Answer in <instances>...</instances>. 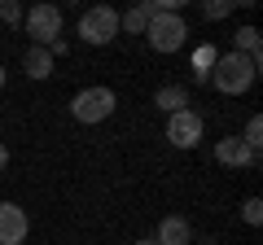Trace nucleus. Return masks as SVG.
<instances>
[{
    "label": "nucleus",
    "instance_id": "1",
    "mask_svg": "<svg viewBox=\"0 0 263 245\" xmlns=\"http://www.w3.org/2000/svg\"><path fill=\"white\" fill-rule=\"evenodd\" d=\"M254 79H259V62L228 48V53L215 57V66H211V79H206V84L215 88V92H224V96H241V92H250V88H254Z\"/></svg>",
    "mask_w": 263,
    "mask_h": 245
},
{
    "label": "nucleus",
    "instance_id": "2",
    "mask_svg": "<svg viewBox=\"0 0 263 245\" xmlns=\"http://www.w3.org/2000/svg\"><path fill=\"white\" fill-rule=\"evenodd\" d=\"M114 110H119V96H114V88H105V84L79 88V92L70 96V118L84 122V127H97V122H105Z\"/></svg>",
    "mask_w": 263,
    "mask_h": 245
},
{
    "label": "nucleus",
    "instance_id": "3",
    "mask_svg": "<svg viewBox=\"0 0 263 245\" xmlns=\"http://www.w3.org/2000/svg\"><path fill=\"white\" fill-rule=\"evenodd\" d=\"M145 44H149L154 53H180V48L189 44V22L180 18V13H154V18L145 22Z\"/></svg>",
    "mask_w": 263,
    "mask_h": 245
},
{
    "label": "nucleus",
    "instance_id": "4",
    "mask_svg": "<svg viewBox=\"0 0 263 245\" xmlns=\"http://www.w3.org/2000/svg\"><path fill=\"white\" fill-rule=\"evenodd\" d=\"M79 39L92 48H105L119 39V9H110V5H97V9H88L84 18H79Z\"/></svg>",
    "mask_w": 263,
    "mask_h": 245
},
{
    "label": "nucleus",
    "instance_id": "5",
    "mask_svg": "<svg viewBox=\"0 0 263 245\" xmlns=\"http://www.w3.org/2000/svg\"><path fill=\"white\" fill-rule=\"evenodd\" d=\"M22 22H27V35H31V44H40V48H48L53 39H62V9L57 5H31L27 13H22Z\"/></svg>",
    "mask_w": 263,
    "mask_h": 245
},
{
    "label": "nucleus",
    "instance_id": "6",
    "mask_svg": "<svg viewBox=\"0 0 263 245\" xmlns=\"http://www.w3.org/2000/svg\"><path fill=\"white\" fill-rule=\"evenodd\" d=\"M206 136V118L197 110H180V114H167V145L171 149H197Z\"/></svg>",
    "mask_w": 263,
    "mask_h": 245
},
{
    "label": "nucleus",
    "instance_id": "7",
    "mask_svg": "<svg viewBox=\"0 0 263 245\" xmlns=\"http://www.w3.org/2000/svg\"><path fill=\"white\" fill-rule=\"evenodd\" d=\"M31 232V215L18 201H0V245H22Z\"/></svg>",
    "mask_w": 263,
    "mask_h": 245
},
{
    "label": "nucleus",
    "instance_id": "8",
    "mask_svg": "<svg viewBox=\"0 0 263 245\" xmlns=\"http://www.w3.org/2000/svg\"><path fill=\"white\" fill-rule=\"evenodd\" d=\"M215 162H219V167H228V171H246V167L259 162V153L246 149L241 136H224V140H215Z\"/></svg>",
    "mask_w": 263,
    "mask_h": 245
},
{
    "label": "nucleus",
    "instance_id": "9",
    "mask_svg": "<svg viewBox=\"0 0 263 245\" xmlns=\"http://www.w3.org/2000/svg\"><path fill=\"white\" fill-rule=\"evenodd\" d=\"M22 70H27V79L44 84V79L53 75V53L40 48V44H27V48H22Z\"/></svg>",
    "mask_w": 263,
    "mask_h": 245
},
{
    "label": "nucleus",
    "instance_id": "10",
    "mask_svg": "<svg viewBox=\"0 0 263 245\" xmlns=\"http://www.w3.org/2000/svg\"><path fill=\"white\" fill-rule=\"evenodd\" d=\"M189 241H193V228L180 215H167L158 223V232H154V245H189Z\"/></svg>",
    "mask_w": 263,
    "mask_h": 245
},
{
    "label": "nucleus",
    "instance_id": "11",
    "mask_svg": "<svg viewBox=\"0 0 263 245\" xmlns=\"http://www.w3.org/2000/svg\"><path fill=\"white\" fill-rule=\"evenodd\" d=\"M154 105H158L162 114H180V110H189V88H184V84H162L158 92H154Z\"/></svg>",
    "mask_w": 263,
    "mask_h": 245
},
{
    "label": "nucleus",
    "instance_id": "12",
    "mask_svg": "<svg viewBox=\"0 0 263 245\" xmlns=\"http://www.w3.org/2000/svg\"><path fill=\"white\" fill-rule=\"evenodd\" d=\"M233 53H246V57H254L263 66V57H259V27H237V35H233Z\"/></svg>",
    "mask_w": 263,
    "mask_h": 245
},
{
    "label": "nucleus",
    "instance_id": "13",
    "mask_svg": "<svg viewBox=\"0 0 263 245\" xmlns=\"http://www.w3.org/2000/svg\"><path fill=\"white\" fill-rule=\"evenodd\" d=\"M215 57H219V48H215V44L193 48V79H197V84H206V79H211V66H215Z\"/></svg>",
    "mask_w": 263,
    "mask_h": 245
},
{
    "label": "nucleus",
    "instance_id": "14",
    "mask_svg": "<svg viewBox=\"0 0 263 245\" xmlns=\"http://www.w3.org/2000/svg\"><path fill=\"white\" fill-rule=\"evenodd\" d=\"M145 22H149V13L141 9V5H132V9L119 13V35L127 31V35H145Z\"/></svg>",
    "mask_w": 263,
    "mask_h": 245
},
{
    "label": "nucleus",
    "instance_id": "15",
    "mask_svg": "<svg viewBox=\"0 0 263 245\" xmlns=\"http://www.w3.org/2000/svg\"><path fill=\"white\" fill-rule=\"evenodd\" d=\"M241 145H246L250 153H259V149H263V118H259V114H254V118L246 122V132H241Z\"/></svg>",
    "mask_w": 263,
    "mask_h": 245
},
{
    "label": "nucleus",
    "instance_id": "16",
    "mask_svg": "<svg viewBox=\"0 0 263 245\" xmlns=\"http://www.w3.org/2000/svg\"><path fill=\"white\" fill-rule=\"evenodd\" d=\"M241 223H250V228L263 223V201H259V197H246V201H241Z\"/></svg>",
    "mask_w": 263,
    "mask_h": 245
},
{
    "label": "nucleus",
    "instance_id": "17",
    "mask_svg": "<svg viewBox=\"0 0 263 245\" xmlns=\"http://www.w3.org/2000/svg\"><path fill=\"white\" fill-rule=\"evenodd\" d=\"M233 9H237L233 0H211V5H202V18H206V22H219V18H228Z\"/></svg>",
    "mask_w": 263,
    "mask_h": 245
},
{
    "label": "nucleus",
    "instance_id": "18",
    "mask_svg": "<svg viewBox=\"0 0 263 245\" xmlns=\"http://www.w3.org/2000/svg\"><path fill=\"white\" fill-rule=\"evenodd\" d=\"M0 22H5V27H18L22 22V5L18 0H0Z\"/></svg>",
    "mask_w": 263,
    "mask_h": 245
},
{
    "label": "nucleus",
    "instance_id": "19",
    "mask_svg": "<svg viewBox=\"0 0 263 245\" xmlns=\"http://www.w3.org/2000/svg\"><path fill=\"white\" fill-rule=\"evenodd\" d=\"M48 53H53V62H57V57H66V53H70V39H53Z\"/></svg>",
    "mask_w": 263,
    "mask_h": 245
},
{
    "label": "nucleus",
    "instance_id": "20",
    "mask_svg": "<svg viewBox=\"0 0 263 245\" xmlns=\"http://www.w3.org/2000/svg\"><path fill=\"white\" fill-rule=\"evenodd\" d=\"M5 167H9V145L0 140V171H5Z\"/></svg>",
    "mask_w": 263,
    "mask_h": 245
},
{
    "label": "nucleus",
    "instance_id": "21",
    "mask_svg": "<svg viewBox=\"0 0 263 245\" xmlns=\"http://www.w3.org/2000/svg\"><path fill=\"white\" fill-rule=\"evenodd\" d=\"M5 84H9V75H5V66H0V92H5Z\"/></svg>",
    "mask_w": 263,
    "mask_h": 245
},
{
    "label": "nucleus",
    "instance_id": "22",
    "mask_svg": "<svg viewBox=\"0 0 263 245\" xmlns=\"http://www.w3.org/2000/svg\"><path fill=\"white\" fill-rule=\"evenodd\" d=\"M132 245H154V236H149V241H132Z\"/></svg>",
    "mask_w": 263,
    "mask_h": 245
}]
</instances>
